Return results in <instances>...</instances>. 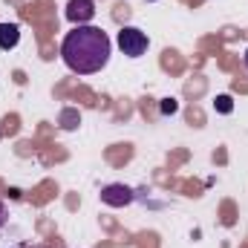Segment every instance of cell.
Returning <instances> with one entry per match:
<instances>
[{
    "label": "cell",
    "instance_id": "obj_10",
    "mask_svg": "<svg viewBox=\"0 0 248 248\" xmlns=\"http://www.w3.org/2000/svg\"><path fill=\"white\" fill-rule=\"evenodd\" d=\"M147 3H156V0H147Z\"/></svg>",
    "mask_w": 248,
    "mask_h": 248
},
{
    "label": "cell",
    "instance_id": "obj_9",
    "mask_svg": "<svg viewBox=\"0 0 248 248\" xmlns=\"http://www.w3.org/2000/svg\"><path fill=\"white\" fill-rule=\"evenodd\" d=\"M246 69H248V49H246Z\"/></svg>",
    "mask_w": 248,
    "mask_h": 248
},
{
    "label": "cell",
    "instance_id": "obj_4",
    "mask_svg": "<svg viewBox=\"0 0 248 248\" xmlns=\"http://www.w3.org/2000/svg\"><path fill=\"white\" fill-rule=\"evenodd\" d=\"M136 196H133V190L127 185H107L101 190V202L104 205H110V208H124V205H130Z\"/></svg>",
    "mask_w": 248,
    "mask_h": 248
},
{
    "label": "cell",
    "instance_id": "obj_1",
    "mask_svg": "<svg viewBox=\"0 0 248 248\" xmlns=\"http://www.w3.org/2000/svg\"><path fill=\"white\" fill-rule=\"evenodd\" d=\"M110 49H113V44H110L104 29H98V26H75L63 38L61 58L72 72L93 75V72H101L107 66Z\"/></svg>",
    "mask_w": 248,
    "mask_h": 248
},
{
    "label": "cell",
    "instance_id": "obj_6",
    "mask_svg": "<svg viewBox=\"0 0 248 248\" xmlns=\"http://www.w3.org/2000/svg\"><path fill=\"white\" fill-rule=\"evenodd\" d=\"M234 104H231V95H219L217 98V113H231Z\"/></svg>",
    "mask_w": 248,
    "mask_h": 248
},
{
    "label": "cell",
    "instance_id": "obj_8",
    "mask_svg": "<svg viewBox=\"0 0 248 248\" xmlns=\"http://www.w3.org/2000/svg\"><path fill=\"white\" fill-rule=\"evenodd\" d=\"M6 219H9V211H6V205H3V202H0V228H3V225H6Z\"/></svg>",
    "mask_w": 248,
    "mask_h": 248
},
{
    "label": "cell",
    "instance_id": "obj_7",
    "mask_svg": "<svg viewBox=\"0 0 248 248\" xmlns=\"http://www.w3.org/2000/svg\"><path fill=\"white\" fill-rule=\"evenodd\" d=\"M176 110H179V104H176L173 98H165V101H162V113H165V116H173Z\"/></svg>",
    "mask_w": 248,
    "mask_h": 248
},
{
    "label": "cell",
    "instance_id": "obj_5",
    "mask_svg": "<svg viewBox=\"0 0 248 248\" xmlns=\"http://www.w3.org/2000/svg\"><path fill=\"white\" fill-rule=\"evenodd\" d=\"M20 41V26L17 23H0V49H15Z\"/></svg>",
    "mask_w": 248,
    "mask_h": 248
},
{
    "label": "cell",
    "instance_id": "obj_3",
    "mask_svg": "<svg viewBox=\"0 0 248 248\" xmlns=\"http://www.w3.org/2000/svg\"><path fill=\"white\" fill-rule=\"evenodd\" d=\"M95 17V3L93 0H69L66 3V20L75 26H87Z\"/></svg>",
    "mask_w": 248,
    "mask_h": 248
},
{
    "label": "cell",
    "instance_id": "obj_2",
    "mask_svg": "<svg viewBox=\"0 0 248 248\" xmlns=\"http://www.w3.org/2000/svg\"><path fill=\"white\" fill-rule=\"evenodd\" d=\"M147 46H150V41H147V35L141 29L124 26L122 32H119V49H122L127 58H141L147 52Z\"/></svg>",
    "mask_w": 248,
    "mask_h": 248
}]
</instances>
